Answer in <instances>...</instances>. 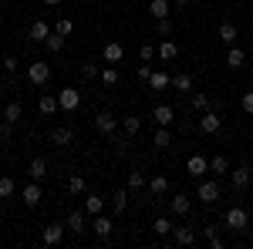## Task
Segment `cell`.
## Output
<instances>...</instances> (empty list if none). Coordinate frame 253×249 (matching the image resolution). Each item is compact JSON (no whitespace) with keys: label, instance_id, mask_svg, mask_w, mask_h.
Segmentation results:
<instances>
[{"label":"cell","instance_id":"obj_1","mask_svg":"<svg viewBox=\"0 0 253 249\" xmlns=\"http://www.w3.org/2000/svg\"><path fill=\"white\" fill-rule=\"evenodd\" d=\"M27 81H31V84H47V81H51V64H47V61H34V64H27Z\"/></svg>","mask_w":253,"mask_h":249},{"label":"cell","instance_id":"obj_2","mask_svg":"<svg viewBox=\"0 0 253 249\" xmlns=\"http://www.w3.org/2000/svg\"><path fill=\"white\" fill-rule=\"evenodd\" d=\"M247 226H250V212H247V209H240V206H233V209L226 212V229L243 232Z\"/></svg>","mask_w":253,"mask_h":249},{"label":"cell","instance_id":"obj_3","mask_svg":"<svg viewBox=\"0 0 253 249\" xmlns=\"http://www.w3.org/2000/svg\"><path fill=\"white\" fill-rule=\"evenodd\" d=\"M78 105H81V91L78 88H64V91L58 95V108L61 111H75Z\"/></svg>","mask_w":253,"mask_h":249},{"label":"cell","instance_id":"obj_4","mask_svg":"<svg viewBox=\"0 0 253 249\" xmlns=\"http://www.w3.org/2000/svg\"><path fill=\"white\" fill-rule=\"evenodd\" d=\"M219 125H223V118L216 115V111H203V115H199V132L203 135H216Z\"/></svg>","mask_w":253,"mask_h":249},{"label":"cell","instance_id":"obj_5","mask_svg":"<svg viewBox=\"0 0 253 249\" xmlns=\"http://www.w3.org/2000/svg\"><path fill=\"white\" fill-rule=\"evenodd\" d=\"M95 128L101 135H115V128H118V118L112 115V111H98L95 115Z\"/></svg>","mask_w":253,"mask_h":249},{"label":"cell","instance_id":"obj_6","mask_svg":"<svg viewBox=\"0 0 253 249\" xmlns=\"http://www.w3.org/2000/svg\"><path fill=\"white\" fill-rule=\"evenodd\" d=\"M91 229H95L98 239H108V236H112V229H115V222H112L108 215H101V212H98V215H91Z\"/></svg>","mask_w":253,"mask_h":249},{"label":"cell","instance_id":"obj_7","mask_svg":"<svg viewBox=\"0 0 253 249\" xmlns=\"http://www.w3.org/2000/svg\"><path fill=\"white\" fill-rule=\"evenodd\" d=\"M64 226H68V232H75V236H81V232L88 229V212H68Z\"/></svg>","mask_w":253,"mask_h":249},{"label":"cell","instance_id":"obj_8","mask_svg":"<svg viewBox=\"0 0 253 249\" xmlns=\"http://www.w3.org/2000/svg\"><path fill=\"white\" fill-rule=\"evenodd\" d=\"M64 222H54V226H44V232H41V239H44V246H54V243H61L64 239Z\"/></svg>","mask_w":253,"mask_h":249},{"label":"cell","instance_id":"obj_9","mask_svg":"<svg viewBox=\"0 0 253 249\" xmlns=\"http://www.w3.org/2000/svg\"><path fill=\"white\" fill-rule=\"evenodd\" d=\"M250 178H253V175H250V169H247V165H236L233 172H230V182H233V189H236V192L247 189V185H250Z\"/></svg>","mask_w":253,"mask_h":249},{"label":"cell","instance_id":"obj_10","mask_svg":"<svg viewBox=\"0 0 253 249\" xmlns=\"http://www.w3.org/2000/svg\"><path fill=\"white\" fill-rule=\"evenodd\" d=\"M20 111H24V108H20V101H10V105L3 108V135H7L10 128H14V125H17Z\"/></svg>","mask_w":253,"mask_h":249},{"label":"cell","instance_id":"obj_11","mask_svg":"<svg viewBox=\"0 0 253 249\" xmlns=\"http://www.w3.org/2000/svg\"><path fill=\"white\" fill-rule=\"evenodd\" d=\"M186 172L193 175V178H199V175L210 172V158H203V155H193L189 162H186Z\"/></svg>","mask_w":253,"mask_h":249},{"label":"cell","instance_id":"obj_12","mask_svg":"<svg viewBox=\"0 0 253 249\" xmlns=\"http://www.w3.org/2000/svg\"><path fill=\"white\" fill-rule=\"evenodd\" d=\"M101 54H105V61H108V64H118V61L125 58V47H122V44H118V40H108V44H105V51H101Z\"/></svg>","mask_w":253,"mask_h":249},{"label":"cell","instance_id":"obj_13","mask_svg":"<svg viewBox=\"0 0 253 249\" xmlns=\"http://www.w3.org/2000/svg\"><path fill=\"white\" fill-rule=\"evenodd\" d=\"M219 199V182H199V202H216Z\"/></svg>","mask_w":253,"mask_h":249},{"label":"cell","instance_id":"obj_14","mask_svg":"<svg viewBox=\"0 0 253 249\" xmlns=\"http://www.w3.org/2000/svg\"><path fill=\"white\" fill-rule=\"evenodd\" d=\"M172 108H169V105H159L156 111H152V121H156L159 128H169V125H172Z\"/></svg>","mask_w":253,"mask_h":249},{"label":"cell","instance_id":"obj_15","mask_svg":"<svg viewBox=\"0 0 253 249\" xmlns=\"http://www.w3.org/2000/svg\"><path fill=\"white\" fill-rule=\"evenodd\" d=\"M20 195H24V206H31V209H34V206H41V199H44V195H41V185H38V182H31V185L20 192Z\"/></svg>","mask_w":253,"mask_h":249},{"label":"cell","instance_id":"obj_16","mask_svg":"<svg viewBox=\"0 0 253 249\" xmlns=\"http://www.w3.org/2000/svg\"><path fill=\"white\" fill-rule=\"evenodd\" d=\"M51 142H54V145H61V148H68V145L75 142V132H71L68 125H64V128H54V132H51Z\"/></svg>","mask_w":253,"mask_h":249},{"label":"cell","instance_id":"obj_17","mask_svg":"<svg viewBox=\"0 0 253 249\" xmlns=\"http://www.w3.org/2000/svg\"><path fill=\"white\" fill-rule=\"evenodd\" d=\"M196 243V229L189 226H175V246H193Z\"/></svg>","mask_w":253,"mask_h":249},{"label":"cell","instance_id":"obj_18","mask_svg":"<svg viewBox=\"0 0 253 249\" xmlns=\"http://www.w3.org/2000/svg\"><path fill=\"white\" fill-rule=\"evenodd\" d=\"M169 84H172V77L166 74V71H152V77H149V88L152 91H166Z\"/></svg>","mask_w":253,"mask_h":249},{"label":"cell","instance_id":"obj_19","mask_svg":"<svg viewBox=\"0 0 253 249\" xmlns=\"http://www.w3.org/2000/svg\"><path fill=\"white\" fill-rule=\"evenodd\" d=\"M149 14H152L156 20H162V17L172 14V7H169V0H152V3H149Z\"/></svg>","mask_w":253,"mask_h":249},{"label":"cell","instance_id":"obj_20","mask_svg":"<svg viewBox=\"0 0 253 249\" xmlns=\"http://www.w3.org/2000/svg\"><path fill=\"white\" fill-rule=\"evenodd\" d=\"M38 111L41 115H54V111H58V98L54 95H41L38 98Z\"/></svg>","mask_w":253,"mask_h":249},{"label":"cell","instance_id":"obj_21","mask_svg":"<svg viewBox=\"0 0 253 249\" xmlns=\"http://www.w3.org/2000/svg\"><path fill=\"white\" fill-rule=\"evenodd\" d=\"M125 189H128V192H142V189H145V172H142V169H132V172H128V185H125Z\"/></svg>","mask_w":253,"mask_h":249},{"label":"cell","instance_id":"obj_22","mask_svg":"<svg viewBox=\"0 0 253 249\" xmlns=\"http://www.w3.org/2000/svg\"><path fill=\"white\" fill-rule=\"evenodd\" d=\"M169 202H172V212H175V215H189V209H193L189 195H172Z\"/></svg>","mask_w":253,"mask_h":249},{"label":"cell","instance_id":"obj_23","mask_svg":"<svg viewBox=\"0 0 253 249\" xmlns=\"http://www.w3.org/2000/svg\"><path fill=\"white\" fill-rule=\"evenodd\" d=\"M101 209H105V199H101V195H95V192L84 195V212H88V215H98Z\"/></svg>","mask_w":253,"mask_h":249},{"label":"cell","instance_id":"obj_24","mask_svg":"<svg viewBox=\"0 0 253 249\" xmlns=\"http://www.w3.org/2000/svg\"><path fill=\"white\" fill-rule=\"evenodd\" d=\"M156 51H159V61H175V54H179L175 40H162V44H159Z\"/></svg>","mask_w":253,"mask_h":249},{"label":"cell","instance_id":"obj_25","mask_svg":"<svg viewBox=\"0 0 253 249\" xmlns=\"http://www.w3.org/2000/svg\"><path fill=\"white\" fill-rule=\"evenodd\" d=\"M149 192H152V195H166V192H169V178H166V175H152V178H149Z\"/></svg>","mask_w":253,"mask_h":249},{"label":"cell","instance_id":"obj_26","mask_svg":"<svg viewBox=\"0 0 253 249\" xmlns=\"http://www.w3.org/2000/svg\"><path fill=\"white\" fill-rule=\"evenodd\" d=\"M27 175H31L34 182H41V178L47 175V162H44V158H34V162L27 165Z\"/></svg>","mask_w":253,"mask_h":249},{"label":"cell","instance_id":"obj_27","mask_svg":"<svg viewBox=\"0 0 253 249\" xmlns=\"http://www.w3.org/2000/svg\"><path fill=\"white\" fill-rule=\"evenodd\" d=\"M47 34H51L47 20H34V24H31V40H47Z\"/></svg>","mask_w":253,"mask_h":249},{"label":"cell","instance_id":"obj_28","mask_svg":"<svg viewBox=\"0 0 253 249\" xmlns=\"http://www.w3.org/2000/svg\"><path fill=\"white\" fill-rule=\"evenodd\" d=\"M44 47H47L51 54H61V51H64V34H58V31H54V34H47Z\"/></svg>","mask_w":253,"mask_h":249},{"label":"cell","instance_id":"obj_29","mask_svg":"<svg viewBox=\"0 0 253 249\" xmlns=\"http://www.w3.org/2000/svg\"><path fill=\"white\" fill-rule=\"evenodd\" d=\"M112 206H115L118 215L128 209V189H115V195H112Z\"/></svg>","mask_w":253,"mask_h":249},{"label":"cell","instance_id":"obj_30","mask_svg":"<svg viewBox=\"0 0 253 249\" xmlns=\"http://www.w3.org/2000/svg\"><path fill=\"white\" fill-rule=\"evenodd\" d=\"M203 236H206V243H210L213 249H223V236H219L216 226H203Z\"/></svg>","mask_w":253,"mask_h":249},{"label":"cell","instance_id":"obj_31","mask_svg":"<svg viewBox=\"0 0 253 249\" xmlns=\"http://www.w3.org/2000/svg\"><path fill=\"white\" fill-rule=\"evenodd\" d=\"M210 172H216V175H226V172H230L226 155H213V158H210Z\"/></svg>","mask_w":253,"mask_h":249},{"label":"cell","instance_id":"obj_32","mask_svg":"<svg viewBox=\"0 0 253 249\" xmlns=\"http://www.w3.org/2000/svg\"><path fill=\"white\" fill-rule=\"evenodd\" d=\"M152 145H156V148H169V145H172V132H169V128H159V132L152 135Z\"/></svg>","mask_w":253,"mask_h":249},{"label":"cell","instance_id":"obj_33","mask_svg":"<svg viewBox=\"0 0 253 249\" xmlns=\"http://www.w3.org/2000/svg\"><path fill=\"white\" fill-rule=\"evenodd\" d=\"M243 61H247V54L240 47H230L226 51V68H243Z\"/></svg>","mask_w":253,"mask_h":249},{"label":"cell","instance_id":"obj_34","mask_svg":"<svg viewBox=\"0 0 253 249\" xmlns=\"http://www.w3.org/2000/svg\"><path fill=\"white\" fill-rule=\"evenodd\" d=\"M219 40H223V44H233L236 40V24H230V20L219 24Z\"/></svg>","mask_w":253,"mask_h":249},{"label":"cell","instance_id":"obj_35","mask_svg":"<svg viewBox=\"0 0 253 249\" xmlns=\"http://www.w3.org/2000/svg\"><path fill=\"white\" fill-rule=\"evenodd\" d=\"M152 229H156L159 236H169V232H175V226H172V219H166V215H159L156 222H152Z\"/></svg>","mask_w":253,"mask_h":249},{"label":"cell","instance_id":"obj_36","mask_svg":"<svg viewBox=\"0 0 253 249\" xmlns=\"http://www.w3.org/2000/svg\"><path fill=\"white\" fill-rule=\"evenodd\" d=\"M17 185H14V178L10 175H0V199H7V195H14Z\"/></svg>","mask_w":253,"mask_h":249},{"label":"cell","instance_id":"obj_37","mask_svg":"<svg viewBox=\"0 0 253 249\" xmlns=\"http://www.w3.org/2000/svg\"><path fill=\"white\" fill-rule=\"evenodd\" d=\"M172 88H175V91H193V77H189V74H175L172 77Z\"/></svg>","mask_w":253,"mask_h":249},{"label":"cell","instance_id":"obj_38","mask_svg":"<svg viewBox=\"0 0 253 249\" xmlns=\"http://www.w3.org/2000/svg\"><path fill=\"white\" fill-rule=\"evenodd\" d=\"M193 111H199V115H203V111H210V95H203V91L193 95Z\"/></svg>","mask_w":253,"mask_h":249},{"label":"cell","instance_id":"obj_39","mask_svg":"<svg viewBox=\"0 0 253 249\" xmlns=\"http://www.w3.org/2000/svg\"><path fill=\"white\" fill-rule=\"evenodd\" d=\"M122 128H125V135H135L138 128H142V121H138L135 115H125L122 118Z\"/></svg>","mask_w":253,"mask_h":249},{"label":"cell","instance_id":"obj_40","mask_svg":"<svg viewBox=\"0 0 253 249\" xmlns=\"http://www.w3.org/2000/svg\"><path fill=\"white\" fill-rule=\"evenodd\" d=\"M101 81H105L108 88H115L118 81H122V74H118V68H105V71H101Z\"/></svg>","mask_w":253,"mask_h":249},{"label":"cell","instance_id":"obj_41","mask_svg":"<svg viewBox=\"0 0 253 249\" xmlns=\"http://www.w3.org/2000/svg\"><path fill=\"white\" fill-rule=\"evenodd\" d=\"M68 192H71V195H81V192H84V178H81V175H71V178H68Z\"/></svg>","mask_w":253,"mask_h":249},{"label":"cell","instance_id":"obj_42","mask_svg":"<svg viewBox=\"0 0 253 249\" xmlns=\"http://www.w3.org/2000/svg\"><path fill=\"white\" fill-rule=\"evenodd\" d=\"M156 34H159V37H169V34H172V20H169V17L156 20Z\"/></svg>","mask_w":253,"mask_h":249},{"label":"cell","instance_id":"obj_43","mask_svg":"<svg viewBox=\"0 0 253 249\" xmlns=\"http://www.w3.org/2000/svg\"><path fill=\"white\" fill-rule=\"evenodd\" d=\"M135 74H138V81H145V84H149V77H152V64H149V61H142Z\"/></svg>","mask_w":253,"mask_h":249},{"label":"cell","instance_id":"obj_44","mask_svg":"<svg viewBox=\"0 0 253 249\" xmlns=\"http://www.w3.org/2000/svg\"><path fill=\"white\" fill-rule=\"evenodd\" d=\"M54 31H58V34H64V37H68V34H71V31H75V24H71V20H68V17H61L58 24H54Z\"/></svg>","mask_w":253,"mask_h":249},{"label":"cell","instance_id":"obj_45","mask_svg":"<svg viewBox=\"0 0 253 249\" xmlns=\"http://www.w3.org/2000/svg\"><path fill=\"white\" fill-rule=\"evenodd\" d=\"M138 54H142V61H152V58H159V51L152 47V44H142V51H138Z\"/></svg>","mask_w":253,"mask_h":249},{"label":"cell","instance_id":"obj_46","mask_svg":"<svg viewBox=\"0 0 253 249\" xmlns=\"http://www.w3.org/2000/svg\"><path fill=\"white\" fill-rule=\"evenodd\" d=\"M3 71H7V77L17 74V58H3Z\"/></svg>","mask_w":253,"mask_h":249},{"label":"cell","instance_id":"obj_47","mask_svg":"<svg viewBox=\"0 0 253 249\" xmlns=\"http://www.w3.org/2000/svg\"><path fill=\"white\" fill-rule=\"evenodd\" d=\"M81 74H84V77H98L101 71H98V64H91V61H88V64L81 68Z\"/></svg>","mask_w":253,"mask_h":249},{"label":"cell","instance_id":"obj_48","mask_svg":"<svg viewBox=\"0 0 253 249\" xmlns=\"http://www.w3.org/2000/svg\"><path fill=\"white\" fill-rule=\"evenodd\" d=\"M125 145H128L125 138H112V148H115V155H125Z\"/></svg>","mask_w":253,"mask_h":249},{"label":"cell","instance_id":"obj_49","mask_svg":"<svg viewBox=\"0 0 253 249\" xmlns=\"http://www.w3.org/2000/svg\"><path fill=\"white\" fill-rule=\"evenodd\" d=\"M243 111H247V115H253V91H247V95H243Z\"/></svg>","mask_w":253,"mask_h":249},{"label":"cell","instance_id":"obj_50","mask_svg":"<svg viewBox=\"0 0 253 249\" xmlns=\"http://www.w3.org/2000/svg\"><path fill=\"white\" fill-rule=\"evenodd\" d=\"M41 3H47V7H58L61 0H41Z\"/></svg>","mask_w":253,"mask_h":249},{"label":"cell","instance_id":"obj_51","mask_svg":"<svg viewBox=\"0 0 253 249\" xmlns=\"http://www.w3.org/2000/svg\"><path fill=\"white\" fill-rule=\"evenodd\" d=\"M175 7H189V0H175Z\"/></svg>","mask_w":253,"mask_h":249},{"label":"cell","instance_id":"obj_52","mask_svg":"<svg viewBox=\"0 0 253 249\" xmlns=\"http://www.w3.org/2000/svg\"><path fill=\"white\" fill-rule=\"evenodd\" d=\"M0 215H3V206H0Z\"/></svg>","mask_w":253,"mask_h":249},{"label":"cell","instance_id":"obj_53","mask_svg":"<svg viewBox=\"0 0 253 249\" xmlns=\"http://www.w3.org/2000/svg\"><path fill=\"white\" fill-rule=\"evenodd\" d=\"M250 138H253V128H250Z\"/></svg>","mask_w":253,"mask_h":249}]
</instances>
